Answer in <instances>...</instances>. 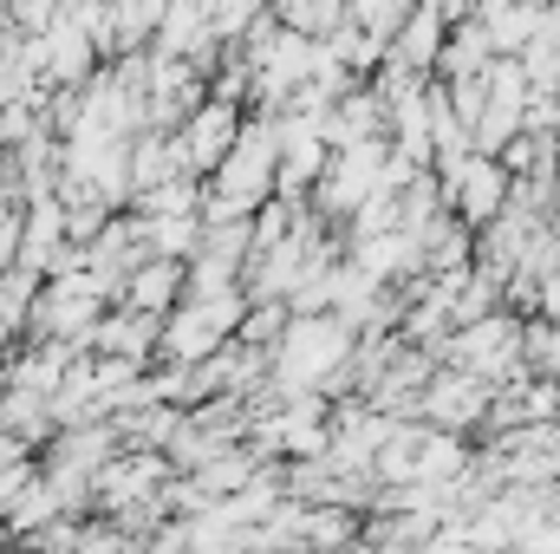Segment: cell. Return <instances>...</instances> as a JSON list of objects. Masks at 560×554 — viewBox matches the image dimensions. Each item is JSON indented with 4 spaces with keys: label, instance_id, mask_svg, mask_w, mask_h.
Wrapping results in <instances>:
<instances>
[{
    "label": "cell",
    "instance_id": "obj_7",
    "mask_svg": "<svg viewBox=\"0 0 560 554\" xmlns=\"http://www.w3.org/2000/svg\"><path fill=\"white\" fill-rule=\"evenodd\" d=\"M489 405H495V385L469 366H443L430 372V385L418 392V417L423 424H443V430H476L489 424Z\"/></svg>",
    "mask_w": 560,
    "mask_h": 554
},
{
    "label": "cell",
    "instance_id": "obj_9",
    "mask_svg": "<svg viewBox=\"0 0 560 554\" xmlns=\"http://www.w3.org/2000/svg\"><path fill=\"white\" fill-rule=\"evenodd\" d=\"M163 339V313H150V307H131L125 300V313H105L98 326H92V353H125V359H150V346Z\"/></svg>",
    "mask_w": 560,
    "mask_h": 554
},
{
    "label": "cell",
    "instance_id": "obj_23",
    "mask_svg": "<svg viewBox=\"0 0 560 554\" xmlns=\"http://www.w3.org/2000/svg\"><path fill=\"white\" fill-rule=\"evenodd\" d=\"M13 183H20V170H7V163H0V209H13Z\"/></svg>",
    "mask_w": 560,
    "mask_h": 554
},
{
    "label": "cell",
    "instance_id": "obj_3",
    "mask_svg": "<svg viewBox=\"0 0 560 554\" xmlns=\"http://www.w3.org/2000/svg\"><path fill=\"white\" fill-rule=\"evenodd\" d=\"M280 196V138L275 125H242L235 150L215 163V183L202 196V216H255Z\"/></svg>",
    "mask_w": 560,
    "mask_h": 554
},
{
    "label": "cell",
    "instance_id": "obj_5",
    "mask_svg": "<svg viewBox=\"0 0 560 554\" xmlns=\"http://www.w3.org/2000/svg\"><path fill=\"white\" fill-rule=\"evenodd\" d=\"M385 170H392V138H359V143H339L326 176L313 183V203L319 216H339L352 222L372 196H385Z\"/></svg>",
    "mask_w": 560,
    "mask_h": 554
},
{
    "label": "cell",
    "instance_id": "obj_21",
    "mask_svg": "<svg viewBox=\"0 0 560 554\" xmlns=\"http://www.w3.org/2000/svg\"><path fill=\"white\" fill-rule=\"evenodd\" d=\"M535 313H541V320H560V268L541 280V307H535Z\"/></svg>",
    "mask_w": 560,
    "mask_h": 554
},
{
    "label": "cell",
    "instance_id": "obj_13",
    "mask_svg": "<svg viewBox=\"0 0 560 554\" xmlns=\"http://www.w3.org/2000/svg\"><path fill=\"white\" fill-rule=\"evenodd\" d=\"M482 20H489L495 53H522V46L555 20V0H509V7H482Z\"/></svg>",
    "mask_w": 560,
    "mask_h": 554
},
{
    "label": "cell",
    "instance_id": "obj_8",
    "mask_svg": "<svg viewBox=\"0 0 560 554\" xmlns=\"http://www.w3.org/2000/svg\"><path fill=\"white\" fill-rule=\"evenodd\" d=\"M183 157H189V170H215L229 150H235V138H242V118H235V105L229 99H202L189 118H183Z\"/></svg>",
    "mask_w": 560,
    "mask_h": 554
},
{
    "label": "cell",
    "instance_id": "obj_10",
    "mask_svg": "<svg viewBox=\"0 0 560 554\" xmlns=\"http://www.w3.org/2000/svg\"><path fill=\"white\" fill-rule=\"evenodd\" d=\"M443 33H450V13H443L436 0H418V7L405 13L398 39H392V59H405L411 72H436V59H443Z\"/></svg>",
    "mask_w": 560,
    "mask_h": 554
},
{
    "label": "cell",
    "instance_id": "obj_24",
    "mask_svg": "<svg viewBox=\"0 0 560 554\" xmlns=\"http://www.w3.org/2000/svg\"><path fill=\"white\" fill-rule=\"evenodd\" d=\"M482 7H509V0H482ZM482 7H476V13H482Z\"/></svg>",
    "mask_w": 560,
    "mask_h": 554
},
{
    "label": "cell",
    "instance_id": "obj_2",
    "mask_svg": "<svg viewBox=\"0 0 560 554\" xmlns=\"http://www.w3.org/2000/svg\"><path fill=\"white\" fill-rule=\"evenodd\" d=\"M255 293L248 287H229V293H183L170 313H163V359L170 366H202L209 353H222L229 339H242V320H248Z\"/></svg>",
    "mask_w": 560,
    "mask_h": 554
},
{
    "label": "cell",
    "instance_id": "obj_1",
    "mask_svg": "<svg viewBox=\"0 0 560 554\" xmlns=\"http://www.w3.org/2000/svg\"><path fill=\"white\" fill-rule=\"evenodd\" d=\"M359 353V326L332 307L293 313L287 333L268 346V392L261 399H293V392H326Z\"/></svg>",
    "mask_w": 560,
    "mask_h": 554
},
{
    "label": "cell",
    "instance_id": "obj_14",
    "mask_svg": "<svg viewBox=\"0 0 560 554\" xmlns=\"http://www.w3.org/2000/svg\"><path fill=\"white\" fill-rule=\"evenodd\" d=\"M39 280H46V275H33V268H7V275H0V339H13V333L33 320Z\"/></svg>",
    "mask_w": 560,
    "mask_h": 554
},
{
    "label": "cell",
    "instance_id": "obj_16",
    "mask_svg": "<svg viewBox=\"0 0 560 554\" xmlns=\"http://www.w3.org/2000/svg\"><path fill=\"white\" fill-rule=\"evenodd\" d=\"M131 203H138V216H176V209H202V189L189 183V170H176V176H163V183L138 189Z\"/></svg>",
    "mask_w": 560,
    "mask_h": 554
},
{
    "label": "cell",
    "instance_id": "obj_11",
    "mask_svg": "<svg viewBox=\"0 0 560 554\" xmlns=\"http://www.w3.org/2000/svg\"><path fill=\"white\" fill-rule=\"evenodd\" d=\"M183 287H189V262H176V255H143L138 268L125 275V300H131V307H150V313H170Z\"/></svg>",
    "mask_w": 560,
    "mask_h": 554
},
{
    "label": "cell",
    "instance_id": "obj_17",
    "mask_svg": "<svg viewBox=\"0 0 560 554\" xmlns=\"http://www.w3.org/2000/svg\"><path fill=\"white\" fill-rule=\"evenodd\" d=\"M418 0H352V20L365 26V33H378L385 46L398 39V26H405V13H411Z\"/></svg>",
    "mask_w": 560,
    "mask_h": 554
},
{
    "label": "cell",
    "instance_id": "obj_20",
    "mask_svg": "<svg viewBox=\"0 0 560 554\" xmlns=\"http://www.w3.org/2000/svg\"><path fill=\"white\" fill-rule=\"evenodd\" d=\"M20 235H26V216L20 209H0V275L20 268Z\"/></svg>",
    "mask_w": 560,
    "mask_h": 554
},
{
    "label": "cell",
    "instance_id": "obj_4",
    "mask_svg": "<svg viewBox=\"0 0 560 554\" xmlns=\"http://www.w3.org/2000/svg\"><path fill=\"white\" fill-rule=\"evenodd\" d=\"M443 359H450V366H469V372H482L489 385H509L515 372H528V326H522L515 313L489 307V313H476V320L450 326V339H443Z\"/></svg>",
    "mask_w": 560,
    "mask_h": 554
},
{
    "label": "cell",
    "instance_id": "obj_19",
    "mask_svg": "<svg viewBox=\"0 0 560 554\" xmlns=\"http://www.w3.org/2000/svg\"><path fill=\"white\" fill-rule=\"evenodd\" d=\"M39 470L33 463H0V516H13V503L26 496V483H33Z\"/></svg>",
    "mask_w": 560,
    "mask_h": 554
},
{
    "label": "cell",
    "instance_id": "obj_6",
    "mask_svg": "<svg viewBox=\"0 0 560 554\" xmlns=\"http://www.w3.org/2000/svg\"><path fill=\"white\" fill-rule=\"evenodd\" d=\"M436 176H443L450 216H463L469 229L495 222V216L509 209V196H515V170H509L502 157H489V150H463V157L436 163Z\"/></svg>",
    "mask_w": 560,
    "mask_h": 554
},
{
    "label": "cell",
    "instance_id": "obj_18",
    "mask_svg": "<svg viewBox=\"0 0 560 554\" xmlns=\"http://www.w3.org/2000/svg\"><path fill=\"white\" fill-rule=\"evenodd\" d=\"M287 320H293V313H287L280 300H255V313L242 320V339H248V346H268V339L287 333Z\"/></svg>",
    "mask_w": 560,
    "mask_h": 554
},
{
    "label": "cell",
    "instance_id": "obj_22",
    "mask_svg": "<svg viewBox=\"0 0 560 554\" xmlns=\"http://www.w3.org/2000/svg\"><path fill=\"white\" fill-rule=\"evenodd\" d=\"M0 463H26V437L0 424Z\"/></svg>",
    "mask_w": 560,
    "mask_h": 554
},
{
    "label": "cell",
    "instance_id": "obj_12",
    "mask_svg": "<svg viewBox=\"0 0 560 554\" xmlns=\"http://www.w3.org/2000/svg\"><path fill=\"white\" fill-rule=\"evenodd\" d=\"M495 59V39H489V20H450L443 33V59H436V79H476L482 66Z\"/></svg>",
    "mask_w": 560,
    "mask_h": 554
},
{
    "label": "cell",
    "instance_id": "obj_15",
    "mask_svg": "<svg viewBox=\"0 0 560 554\" xmlns=\"http://www.w3.org/2000/svg\"><path fill=\"white\" fill-rule=\"evenodd\" d=\"M275 13L287 26H300V33H332V26H346L352 20V0H275Z\"/></svg>",
    "mask_w": 560,
    "mask_h": 554
}]
</instances>
